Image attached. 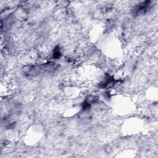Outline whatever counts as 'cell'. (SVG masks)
<instances>
[{
  "label": "cell",
  "instance_id": "obj_1",
  "mask_svg": "<svg viewBox=\"0 0 158 158\" xmlns=\"http://www.w3.org/2000/svg\"><path fill=\"white\" fill-rule=\"evenodd\" d=\"M150 1H145L138 5L134 9V13L136 15H143L150 9Z\"/></svg>",
  "mask_w": 158,
  "mask_h": 158
},
{
  "label": "cell",
  "instance_id": "obj_2",
  "mask_svg": "<svg viewBox=\"0 0 158 158\" xmlns=\"http://www.w3.org/2000/svg\"><path fill=\"white\" fill-rule=\"evenodd\" d=\"M61 52H60V49L58 47H56L53 53V58H59L61 56Z\"/></svg>",
  "mask_w": 158,
  "mask_h": 158
}]
</instances>
